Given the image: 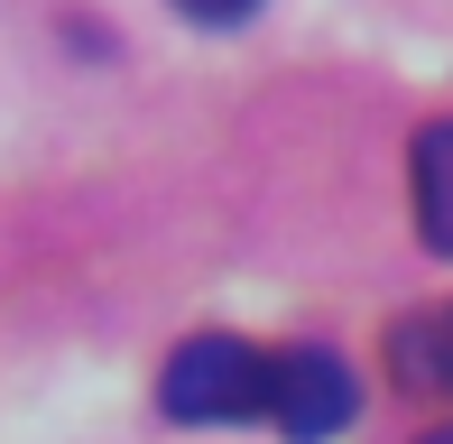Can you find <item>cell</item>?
<instances>
[{
    "label": "cell",
    "instance_id": "cell-1",
    "mask_svg": "<svg viewBox=\"0 0 453 444\" xmlns=\"http://www.w3.org/2000/svg\"><path fill=\"white\" fill-rule=\"evenodd\" d=\"M269 389H278V352L241 333H185L157 371V408L176 426H241V417H269Z\"/></svg>",
    "mask_w": 453,
    "mask_h": 444
},
{
    "label": "cell",
    "instance_id": "cell-2",
    "mask_svg": "<svg viewBox=\"0 0 453 444\" xmlns=\"http://www.w3.org/2000/svg\"><path fill=\"white\" fill-rule=\"evenodd\" d=\"M361 417V379L342 352H324V342H305V352H278V389H269V426L287 444H324L342 435Z\"/></svg>",
    "mask_w": 453,
    "mask_h": 444
},
{
    "label": "cell",
    "instance_id": "cell-3",
    "mask_svg": "<svg viewBox=\"0 0 453 444\" xmlns=\"http://www.w3.org/2000/svg\"><path fill=\"white\" fill-rule=\"evenodd\" d=\"M388 371H398V389H417V398H453V296L426 306V315H398Z\"/></svg>",
    "mask_w": 453,
    "mask_h": 444
},
{
    "label": "cell",
    "instance_id": "cell-4",
    "mask_svg": "<svg viewBox=\"0 0 453 444\" xmlns=\"http://www.w3.org/2000/svg\"><path fill=\"white\" fill-rule=\"evenodd\" d=\"M407 195H417V232H426V250L453 259V120H426V130H417Z\"/></svg>",
    "mask_w": 453,
    "mask_h": 444
},
{
    "label": "cell",
    "instance_id": "cell-5",
    "mask_svg": "<svg viewBox=\"0 0 453 444\" xmlns=\"http://www.w3.org/2000/svg\"><path fill=\"white\" fill-rule=\"evenodd\" d=\"M185 19H195V28H241V19L259 10V0H176Z\"/></svg>",
    "mask_w": 453,
    "mask_h": 444
},
{
    "label": "cell",
    "instance_id": "cell-6",
    "mask_svg": "<svg viewBox=\"0 0 453 444\" xmlns=\"http://www.w3.org/2000/svg\"><path fill=\"white\" fill-rule=\"evenodd\" d=\"M426 444H453V426H435V435H426Z\"/></svg>",
    "mask_w": 453,
    "mask_h": 444
}]
</instances>
